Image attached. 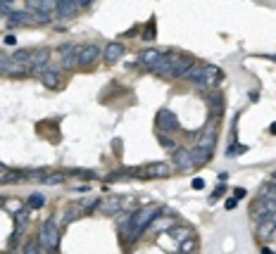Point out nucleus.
Wrapping results in <instances>:
<instances>
[{
	"label": "nucleus",
	"mask_w": 276,
	"mask_h": 254,
	"mask_svg": "<svg viewBox=\"0 0 276 254\" xmlns=\"http://www.w3.org/2000/svg\"><path fill=\"white\" fill-rule=\"evenodd\" d=\"M160 214H162V207H157V204H150V207H143V209H138V211H134L131 219H129L127 242H136L143 233L148 231L150 224H152Z\"/></svg>",
	"instance_id": "obj_1"
},
{
	"label": "nucleus",
	"mask_w": 276,
	"mask_h": 254,
	"mask_svg": "<svg viewBox=\"0 0 276 254\" xmlns=\"http://www.w3.org/2000/svg\"><path fill=\"white\" fill-rule=\"evenodd\" d=\"M186 78H188L190 83L200 86V88H217L219 81L224 78V74H221V69L217 64H198V67H193L188 71Z\"/></svg>",
	"instance_id": "obj_2"
},
{
	"label": "nucleus",
	"mask_w": 276,
	"mask_h": 254,
	"mask_svg": "<svg viewBox=\"0 0 276 254\" xmlns=\"http://www.w3.org/2000/svg\"><path fill=\"white\" fill-rule=\"evenodd\" d=\"M127 176H138V178H167L172 176L174 166L167 162H155V164H145L141 169H124Z\"/></svg>",
	"instance_id": "obj_3"
},
{
	"label": "nucleus",
	"mask_w": 276,
	"mask_h": 254,
	"mask_svg": "<svg viewBox=\"0 0 276 254\" xmlns=\"http://www.w3.org/2000/svg\"><path fill=\"white\" fill-rule=\"evenodd\" d=\"M38 240H41V245H43V249H50V252L57 249V245H60V226H57L55 216L48 219L46 224L41 226Z\"/></svg>",
	"instance_id": "obj_4"
},
{
	"label": "nucleus",
	"mask_w": 276,
	"mask_h": 254,
	"mask_svg": "<svg viewBox=\"0 0 276 254\" xmlns=\"http://www.w3.org/2000/svg\"><path fill=\"white\" fill-rule=\"evenodd\" d=\"M155 126H157V133H174L179 131V119L172 109H160L157 116H155Z\"/></svg>",
	"instance_id": "obj_5"
},
{
	"label": "nucleus",
	"mask_w": 276,
	"mask_h": 254,
	"mask_svg": "<svg viewBox=\"0 0 276 254\" xmlns=\"http://www.w3.org/2000/svg\"><path fill=\"white\" fill-rule=\"evenodd\" d=\"M100 55H103V50H100L98 43H86V46H81L79 50H76V67H91Z\"/></svg>",
	"instance_id": "obj_6"
},
{
	"label": "nucleus",
	"mask_w": 276,
	"mask_h": 254,
	"mask_svg": "<svg viewBox=\"0 0 276 254\" xmlns=\"http://www.w3.org/2000/svg\"><path fill=\"white\" fill-rule=\"evenodd\" d=\"M276 211V200H267V197H262V200H257L250 207V216L253 219H257V221H264L269 214H274Z\"/></svg>",
	"instance_id": "obj_7"
},
{
	"label": "nucleus",
	"mask_w": 276,
	"mask_h": 254,
	"mask_svg": "<svg viewBox=\"0 0 276 254\" xmlns=\"http://www.w3.org/2000/svg\"><path fill=\"white\" fill-rule=\"evenodd\" d=\"M176 55L179 53H165L162 57H160L152 67H150V71L152 74H157V76H172V67H174V60H176Z\"/></svg>",
	"instance_id": "obj_8"
},
{
	"label": "nucleus",
	"mask_w": 276,
	"mask_h": 254,
	"mask_svg": "<svg viewBox=\"0 0 276 254\" xmlns=\"http://www.w3.org/2000/svg\"><path fill=\"white\" fill-rule=\"evenodd\" d=\"M195 67V62L193 57H186V55H176V60H174V67H172V76L174 78H186L188 76V71Z\"/></svg>",
	"instance_id": "obj_9"
},
{
	"label": "nucleus",
	"mask_w": 276,
	"mask_h": 254,
	"mask_svg": "<svg viewBox=\"0 0 276 254\" xmlns=\"http://www.w3.org/2000/svg\"><path fill=\"white\" fill-rule=\"evenodd\" d=\"M38 81L48 91H55V88H60V69L57 67H43V71L38 74Z\"/></svg>",
	"instance_id": "obj_10"
},
{
	"label": "nucleus",
	"mask_w": 276,
	"mask_h": 254,
	"mask_svg": "<svg viewBox=\"0 0 276 254\" xmlns=\"http://www.w3.org/2000/svg\"><path fill=\"white\" fill-rule=\"evenodd\" d=\"M76 50H79V48L74 46V43H64V46L57 48V53L62 57L64 69H74V67H76Z\"/></svg>",
	"instance_id": "obj_11"
},
{
	"label": "nucleus",
	"mask_w": 276,
	"mask_h": 254,
	"mask_svg": "<svg viewBox=\"0 0 276 254\" xmlns=\"http://www.w3.org/2000/svg\"><path fill=\"white\" fill-rule=\"evenodd\" d=\"M122 55H124V46L119 43V40H110L107 46L103 48V60L107 64H117L122 60Z\"/></svg>",
	"instance_id": "obj_12"
},
{
	"label": "nucleus",
	"mask_w": 276,
	"mask_h": 254,
	"mask_svg": "<svg viewBox=\"0 0 276 254\" xmlns=\"http://www.w3.org/2000/svg\"><path fill=\"white\" fill-rule=\"evenodd\" d=\"M174 166H179L181 171H188L195 166V162H193V154H190V150H186V147H176L174 150Z\"/></svg>",
	"instance_id": "obj_13"
},
{
	"label": "nucleus",
	"mask_w": 276,
	"mask_h": 254,
	"mask_svg": "<svg viewBox=\"0 0 276 254\" xmlns=\"http://www.w3.org/2000/svg\"><path fill=\"white\" fill-rule=\"evenodd\" d=\"M79 3L76 0H57V8H55V15L57 17H67V19H71V17L79 15Z\"/></svg>",
	"instance_id": "obj_14"
},
{
	"label": "nucleus",
	"mask_w": 276,
	"mask_h": 254,
	"mask_svg": "<svg viewBox=\"0 0 276 254\" xmlns=\"http://www.w3.org/2000/svg\"><path fill=\"white\" fill-rule=\"evenodd\" d=\"M48 62H50V50H38V53L31 55V74L38 76L43 67H48Z\"/></svg>",
	"instance_id": "obj_15"
},
{
	"label": "nucleus",
	"mask_w": 276,
	"mask_h": 254,
	"mask_svg": "<svg viewBox=\"0 0 276 254\" xmlns=\"http://www.w3.org/2000/svg\"><path fill=\"white\" fill-rule=\"evenodd\" d=\"M214 143H217V129H214L212 123L207 126L200 140H198V147H205V150H214Z\"/></svg>",
	"instance_id": "obj_16"
},
{
	"label": "nucleus",
	"mask_w": 276,
	"mask_h": 254,
	"mask_svg": "<svg viewBox=\"0 0 276 254\" xmlns=\"http://www.w3.org/2000/svg\"><path fill=\"white\" fill-rule=\"evenodd\" d=\"M162 55H165V50H157V48H148V50H143L141 55H138V62H141V64H145V67H152V64H155V62L160 60V57H162Z\"/></svg>",
	"instance_id": "obj_17"
},
{
	"label": "nucleus",
	"mask_w": 276,
	"mask_h": 254,
	"mask_svg": "<svg viewBox=\"0 0 276 254\" xmlns=\"http://www.w3.org/2000/svg\"><path fill=\"white\" fill-rule=\"evenodd\" d=\"M119 209H122L119 197H107L105 202H100V214H117Z\"/></svg>",
	"instance_id": "obj_18"
},
{
	"label": "nucleus",
	"mask_w": 276,
	"mask_h": 254,
	"mask_svg": "<svg viewBox=\"0 0 276 254\" xmlns=\"http://www.w3.org/2000/svg\"><path fill=\"white\" fill-rule=\"evenodd\" d=\"M210 107H212L214 116H221V112H224V95H221L219 91H214L212 95H210Z\"/></svg>",
	"instance_id": "obj_19"
},
{
	"label": "nucleus",
	"mask_w": 276,
	"mask_h": 254,
	"mask_svg": "<svg viewBox=\"0 0 276 254\" xmlns=\"http://www.w3.org/2000/svg\"><path fill=\"white\" fill-rule=\"evenodd\" d=\"M174 224H176L174 219H160V216H157V219L150 224V228H152L155 233H162V231H169V228H174Z\"/></svg>",
	"instance_id": "obj_20"
},
{
	"label": "nucleus",
	"mask_w": 276,
	"mask_h": 254,
	"mask_svg": "<svg viewBox=\"0 0 276 254\" xmlns=\"http://www.w3.org/2000/svg\"><path fill=\"white\" fill-rule=\"evenodd\" d=\"M10 24H31V12H12L8 17Z\"/></svg>",
	"instance_id": "obj_21"
},
{
	"label": "nucleus",
	"mask_w": 276,
	"mask_h": 254,
	"mask_svg": "<svg viewBox=\"0 0 276 254\" xmlns=\"http://www.w3.org/2000/svg\"><path fill=\"white\" fill-rule=\"evenodd\" d=\"M31 55L33 53H29V50H17L10 60L12 62H19V64H26V67H31Z\"/></svg>",
	"instance_id": "obj_22"
},
{
	"label": "nucleus",
	"mask_w": 276,
	"mask_h": 254,
	"mask_svg": "<svg viewBox=\"0 0 276 254\" xmlns=\"http://www.w3.org/2000/svg\"><path fill=\"white\" fill-rule=\"evenodd\" d=\"M26 176H29V171H5L0 176V181L3 183H12V181H19V178H26Z\"/></svg>",
	"instance_id": "obj_23"
},
{
	"label": "nucleus",
	"mask_w": 276,
	"mask_h": 254,
	"mask_svg": "<svg viewBox=\"0 0 276 254\" xmlns=\"http://www.w3.org/2000/svg\"><path fill=\"white\" fill-rule=\"evenodd\" d=\"M67 181V174H62V171H57V174H48L46 178H43V185H60Z\"/></svg>",
	"instance_id": "obj_24"
},
{
	"label": "nucleus",
	"mask_w": 276,
	"mask_h": 254,
	"mask_svg": "<svg viewBox=\"0 0 276 254\" xmlns=\"http://www.w3.org/2000/svg\"><path fill=\"white\" fill-rule=\"evenodd\" d=\"M43 204H46V197H43L41 193H31L29 195V200H26V207L29 209H41Z\"/></svg>",
	"instance_id": "obj_25"
},
{
	"label": "nucleus",
	"mask_w": 276,
	"mask_h": 254,
	"mask_svg": "<svg viewBox=\"0 0 276 254\" xmlns=\"http://www.w3.org/2000/svg\"><path fill=\"white\" fill-rule=\"evenodd\" d=\"M3 207H5L10 214L15 216L17 211H22V209H24V202L22 200H5V202H3Z\"/></svg>",
	"instance_id": "obj_26"
},
{
	"label": "nucleus",
	"mask_w": 276,
	"mask_h": 254,
	"mask_svg": "<svg viewBox=\"0 0 276 254\" xmlns=\"http://www.w3.org/2000/svg\"><path fill=\"white\" fill-rule=\"evenodd\" d=\"M155 36H157V33H155V19H148L145 29H143V40H152Z\"/></svg>",
	"instance_id": "obj_27"
},
{
	"label": "nucleus",
	"mask_w": 276,
	"mask_h": 254,
	"mask_svg": "<svg viewBox=\"0 0 276 254\" xmlns=\"http://www.w3.org/2000/svg\"><path fill=\"white\" fill-rule=\"evenodd\" d=\"M157 143H160L162 147H165V150H172V152L176 150V143H174V140L169 138V136H165V133H157Z\"/></svg>",
	"instance_id": "obj_28"
},
{
	"label": "nucleus",
	"mask_w": 276,
	"mask_h": 254,
	"mask_svg": "<svg viewBox=\"0 0 276 254\" xmlns=\"http://www.w3.org/2000/svg\"><path fill=\"white\" fill-rule=\"evenodd\" d=\"M195 249V240L190 238H186V240H181V245H179V254H188V252H193Z\"/></svg>",
	"instance_id": "obj_29"
},
{
	"label": "nucleus",
	"mask_w": 276,
	"mask_h": 254,
	"mask_svg": "<svg viewBox=\"0 0 276 254\" xmlns=\"http://www.w3.org/2000/svg\"><path fill=\"white\" fill-rule=\"evenodd\" d=\"M276 228L271 224H269V221H262V226H260V231H257V235H260V240H267L269 235H271V233H274Z\"/></svg>",
	"instance_id": "obj_30"
},
{
	"label": "nucleus",
	"mask_w": 276,
	"mask_h": 254,
	"mask_svg": "<svg viewBox=\"0 0 276 254\" xmlns=\"http://www.w3.org/2000/svg\"><path fill=\"white\" fill-rule=\"evenodd\" d=\"M53 15H43V12H31V24H50Z\"/></svg>",
	"instance_id": "obj_31"
},
{
	"label": "nucleus",
	"mask_w": 276,
	"mask_h": 254,
	"mask_svg": "<svg viewBox=\"0 0 276 254\" xmlns=\"http://www.w3.org/2000/svg\"><path fill=\"white\" fill-rule=\"evenodd\" d=\"M262 197H267V200H276V183H267L262 188Z\"/></svg>",
	"instance_id": "obj_32"
},
{
	"label": "nucleus",
	"mask_w": 276,
	"mask_h": 254,
	"mask_svg": "<svg viewBox=\"0 0 276 254\" xmlns=\"http://www.w3.org/2000/svg\"><path fill=\"white\" fill-rule=\"evenodd\" d=\"M224 193H226V185H224V183H221V185H217V188H214V193L210 195V202L219 200V197H221V195H224Z\"/></svg>",
	"instance_id": "obj_33"
},
{
	"label": "nucleus",
	"mask_w": 276,
	"mask_h": 254,
	"mask_svg": "<svg viewBox=\"0 0 276 254\" xmlns=\"http://www.w3.org/2000/svg\"><path fill=\"white\" fill-rule=\"evenodd\" d=\"M8 64H10V57L5 53H0V74H5V71H8Z\"/></svg>",
	"instance_id": "obj_34"
},
{
	"label": "nucleus",
	"mask_w": 276,
	"mask_h": 254,
	"mask_svg": "<svg viewBox=\"0 0 276 254\" xmlns=\"http://www.w3.org/2000/svg\"><path fill=\"white\" fill-rule=\"evenodd\" d=\"M71 174H74V176H84V178H95V176H98L95 171H79V169H74Z\"/></svg>",
	"instance_id": "obj_35"
},
{
	"label": "nucleus",
	"mask_w": 276,
	"mask_h": 254,
	"mask_svg": "<svg viewBox=\"0 0 276 254\" xmlns=\"http://www.w3.org/2000/svg\"><path fill=\"white\" fill-rule=\"evenodd\" d=\"M24 254H38V249H36V242H26V247H24Z\"/></svg>",
	"instance_id": "obj_36"
},
{
	"label": "nucleus",
	"mask_w": 276,
	"mask_h": 254,
	"mask_svg": "<svg viewBox=\"0 0 276 254\" xmlns=\"http://www.w3.org/2000/svg\"><path fill=\"white\" fill-rule=\"evenodd\" d=\"M224 207L229 209V211H231V209H236V207H238V197H229V200H226V204H224Z\"/></svg>",
	"instance_id": "obj_37"
},
{
	"label": "nucleus",
	"mask_w": 276,
	"mask_h": 254,
	"mask_svg": "<svg viewBox=\"0 0 276 254\" xmlns=\"http://www.w3.org/2000/svg\"><path fill=\"white\" fill-rule=\"evenodd\" d=\"M193 188H195V190H203V188H205V181H203V178H193Z\"/></svg>",
	"instance_id": "obj_38"
},
{
	"label": "nucleus",
	"mask_w": 276,
	"mask_h": 254,
	"mask_svg": "<svg viewBox=\"0 0 276 254\" xmlns=\"http://www.w3.org/2000/svg\"><path fill=\"white\" fill-rule=\"evenodd\" d=\"M264 221H269V224H271V226H274V228H276V211H274V214H269L267 219H264Z\"/></svg>",
	"instance_id": "obj_39"
},
{
	"label": "nucleus",
	"mask_w": 276,
	"mask_h": 254,
	"mask_svg": "<svg viewBox=\"0 0 276 254\" xmlns=\"http://www.w3.org/2000/svg\"><path fill=\"white\" fill-rule=\"evenodd\" d=\"M76 193H88V185H74Z\"/></svg>",
	"instance_id": "obj_40"
},
{
	"label": "nucleus",
	"mask_w": 276,
	"mask_h": 254,
	"mask_svg": "<svg viewBox=\"0 0 276 254\" xmlns=\"http://www.w3.org/2000/svg\"><path fill=\"white\" fill-rule=\"evenodd\" d=\"M233 197H238V200H241V197H245V190H243V188H238V190H236V195H233Z\"/></svg>",
	"instance_id": "obj_41"
},
{
	"label": "nucleus",
	"mask_w": 276,
	"mask_h": 254,
	"mask_svg": "<svg viewBox=\"0 0 276 254\" xmlns=\"http://www.w3.org/2000/svg\"><path fill=\"white\" fill-rule=\"evenodd\" d=\"M76 3H79V8H86V5H91L93 0H76Z\"/></svg>",
	"instance_id": "obj_42"
},
{
	"label": "nucleus",
	"mask_w": 276,
	"mask_h": 254,
	"mask_svg": "<svg viewBox=\"0 0 276 254\" xmlns=\"http://www.w3.org/2000/svg\"><path fill=\"white\" fill-rule=\"evenodd\" d=\"M5 43H8V46H15V36H5Z\"/></svg>",
	"instance_id": "obj_43"
},
{
	"label": "nucleus",
	"mask_w": 276,
	"mask_h": 254,
	"mask_svg": "<svg viewBox=\"0 0 276 254\" xmlns=\"http://www.w3.org/2000/svg\"><path fill=\"white\" fill-rule=\"evenodd\" d=\"M12 3L15 0H0V5H5V8H12Z\"/></svg>",
	"instance_id": "obj_44"
},
{
	"label": "nucleus",
	"mask_w": 276,
	"mask_h": 254,
	"mask_svg": "<svg viewBox=\"0 0 276 254\" xmlns=\"http://www.w3.org/2000/svg\"><path fill=\"white\" fill-rule=\"evenodd\" d=\"M269 133H274V136H276V121L271 123V126H269Z\"/></svg>",
	"instance_id": "obj_45"
},
{
	"label": "nucleus",
	"mask_w": 276,
	"mask_h": 254,
	"mask_svg": "<svg viewBox=\"0 0 276 254\" xmlns=\"http://www.w3.org/2000/svg\"><path fill=\"white\" fill-rule=\"evenodd\" d=\"M262 254H274V252H269V249H267V247H264V249H262Z\"/></svg>",
	"instance_id": "obj_46"
},
{
	"label": "nucleus",
	"mask_w": 276,
	"mask_h": 254,
	"mask_svg": "<svg viewBox=\"0 0 276 254\" xmlns=\"http://www.w3.org/2000/svg\"><path fill=\"white\" fill-rule=\"evenodd\" d=\"M264 57H269V60H276V55H264Z\"/></svg>",
	"instance_id": "obj_47"
},
{
	"label": "nucleus",
	"mask_w": 276,
	"mask_h": 254,
	"mask_svg": "<svg viewBox=\"0 0 276 254\" xmlns=\"http://www.w3.org/2000/svg\"><path fill=\"white\" fill-rule=\"evenodd\" d=\"M5 254H19V252H15V249H8V252H5Z\"/></svg>",
	"instance_id": "obj_48"
},
{
	"label": "nucleus",
	"mask_w": 276,
	"mask_h": 254,
	"mask_svg": "<svg viewBox=\"0 0 276 254\" xmlns=\"http://www.w3.org/2000/svg\"><path fill=\"white\" fill-rule=\"evenodd\" d=\"M3 202H5V200H3V197H0V204H3Z\"/></svg>",
	"instance_id": "obj_49"
},
{
	"label": "nucleus",
	"mask_w": 276,
	"mask_h": 254,
	"mask_svg": "<svg viewBox=\"0 0 276 254\" xmlns=\"http://www.w3.org/2000/svg\"><path fill=\"white\" fill-rule=\"evenodd\" d=\"M50 254H57V252H55V249H53V252H50Z\"/></svg>",
	"instance_id": "obj_50"
},
{
	"label": "nucleus",
	"mask_w": 276,
	"mask_h": 254,
	"mask_svg": "<svg viewBox=\"0 0 276 254\" xmlns=\"http://www.w3.org/2000/svg\"><path fill=\"white\" fill-rule=\"evenodd\" d=\"M38 254H46V252H43V249H41V252H38Z\"/></svg>",
	"instance_id": "obj_51"
}]
</instances>
